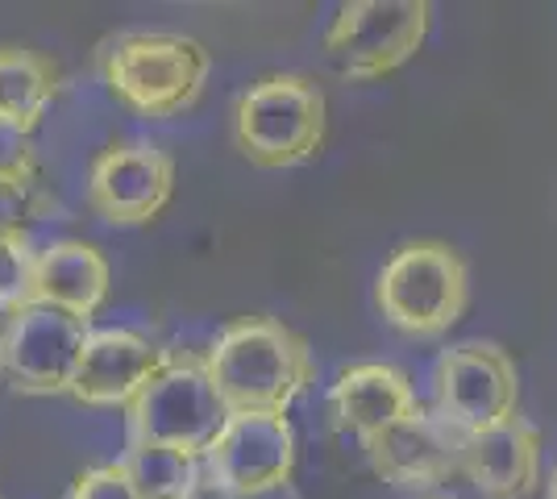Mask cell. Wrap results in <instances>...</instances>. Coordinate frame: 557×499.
Instances as JSON below:
<instances>
[{
  "mask_svg": "<svg viewBox=\"0 0 557 499\" xmlns=\"http://www.w3.org/2000/svg\"><path fill=\"white\" fill-rule=\"evenodd\" d=\"M92 321L54 304H29L0 329V366L25 396H71Z\"/></svg>",
  "mask_w": 557,
  "mask_h": 499,
  "instance_id": "cell-8",
  "label": "cell"
},
{
  "mask_svg": "<svg viewBox=\"0 0 557 499\" xmlns=\"http://www.w3.org/2000/svg\"><path fill=\"white\" fill-rule=\"evenodd\" d=\"M67 499H141L138 487L129 483L125 466L113 462V466H92L84 475L71 483V496Z\"/></svg>",
  "mask_w": 557,
  "mask_h": 499,
  "instance_id": "cell-20",
  "label": "cell"
},
{
  "mask_svg": "<svg viewBox=\"0 0 557 499\" xmlns=\"http://www.w3.org/2000/svg\"><path fill=\"white\" fill-rule=\"evenodd\" d=\"M109 300V262L92 241H50L38 250V287L34 304H54L92 321V312Z\"/></svg>",
  "mask_w": 557,
  "mask_h": 499,
  "instance_id": "cell-15",
  "label": "cell"
},
{
  "mask_svg": "<svg viewBox=\"0 0 557 499\" xmlns=\"http://www.w3.org/2000/svg\"><path fill=\"white\" fill-rule=\"evenodd\" d=\"M212 383L221 400L237 412H278L304 396L312 383V350L296 329L271 316H242L216 333V341L205 354Z\"/></svg>",
  "mask_w": 557,
  "mask_h": 499,
  "instance_id": "cell-1",
  "label": "cell"
},
{
  "mask_svg": "<svg viewBox=\"0 0 557 499\" xmlns=\"http://www.w3.org/2000/svg\"><path fill=\"white\" fill-rule=\"evenodd\" d=\"M225 425L230 408L221 400L205 358L191 354L166 358L163 371L125 408V441H159L191 458H205Z\"/></svg>",
  "mask_w": 557,
  "mask_h": 499,
  "instance_id": "cell-5",
  "label": "cell"
},
{
  "mask_svg": "<svg viewBox=\"0 0 557 499\" xmlns=\"http://www.w3.org/2000/svg\"><path fill=\"white\" fill-rule=\"evenodd\" d=\"M121 466L141 499H196L205 483L200 458L159 446V441H125Z\"/></svg>",
  "mask_w": 557,
  "mask_h": 499,
  "instance_id": "cell-17",
  "label": "cell"
},
{
  "mask_svg": "<svg viewBox=\"0 0 557 499\" xmlns=\"http://www.w3.org/2000/svg\"><path fill=\"white\" fill-rule=\"evenodd\" d=\"M417 499H458V496H449V491H429V496H417Z\"/></svg>",
  "mask_w": 557,
  "mask_h": 499,
  "instance_id": "cell-23",
  "label": "cell"
},
{
  "mask_svg": "<svg viewBox=\"0 0 557 499\" xmlns=\"http://www.w3.org/2000/svg\"><path fill=\"white\" fill-rule=\"evenodd\" d=\"M38 287V250L22 234H0V312L13 316L34 304Z\"/></svg>",
  "mask_w": 557,
  "mask_h": 499,
  "instance_id": "cell-18",
  "label": "cell"
},
{
  "mask_svg": "<svg viewBox=\"0 0 557 499\" xmlns=\"http://www.w3.org/2000/svg\"><path fill=\"white\" fill-rule=\"evenodd\" d=\"M175 191V163L159 146H109L88 171V204L109 225H146Z\"/></svg>",
  "mask_w": 557,
  "mask_h": 499,
  "instance_id": "cell-10",
  "label": "cell"
},
{
  "mask_svg": "<svg viewBox=\"0 0 557 499\" xmlns=\"http://www.w3.org/2000/svg\"><path fill=\"white\" fill-rule=\"evenodd\" d=\"M458 458L483 499H529L541 483V433L520 412L487 433L458 437Z\"/></svg>",
  "mask_w": 557,
  "mask_h": 499,
  "instance_id": "cell-13",
  "label": "cell"
},
{
  "mask_svg": "<svg viewBox=\"0 0 557 499\" xmlns=\"http://www.w3.org/2000/svg\"><path fill=\"white\" fill-rule=\"evenodd\" d=\"M329 104L308 75H267L250 84L233 113V142L262 171L312 163L325 146Z\"/></svg>",
  "mask_w": 557,
  "mask_h": 499,
  "instance_id": "cell-3",
  "label": "cell"
},
{
  "mask_svg": "<svg viewBox=\"0 0 557 499\" xmlns=\"http://www.w3.org/2000/svg\"><path fill=\"white\" fill-rule=\"evenodd\" d=\"M420 412V400L404 371H395L387 362H358L346 366L337 383L329 387V416L333 425L358 437L362 446H371L379 433L408 421Z\"/></svg>",
  "mask_w": 557,
  "mask_h": 499,
  "instance_id": "cell-14",
  "label": "cell"
},
{
  "mask_svg": "<svg viewBox=\"0 0 557 499\" xmlns=\"http://www.w3.org/2000/svg\"><path fill=\"white\" fill-rule=\"evenodd\" d=\"M205 487L225 499L278 491L296 471V428L278 412H237L200 458Z\"/></svg>",
  "mask_w": 557,
  "mask_h": 499,
  "instance_id": "cell-9",
  "label": "cell"
},
{
  "mask_svg": "<svg viewBox=\"0 0 557 499\" xmlns=\"http://www.w3.org/2000/svg\"><path fill=\"white\" fill-rule=\"evenodd\" d=\"M470 271L449 241H408L383 262L374 304L408 337H437L462 321Z\"/></svg>",
  "mask_w": 557,
  "mask_h": 499,
  "instance_id": "cell-4",
  "label": "cell"
},
{
  "mask_svg": "<svg viewBox=\"0 0 557 499\" xmlns=\"http://www.w3.org/2000/svg\"><path fill=\"white\" fill-rule=\"evenodd\" d=\"M0 371H4V366H0Z\"/></svg>",
  "mask_w": 557,
  "mask_h": 499,
  "instance_id": "cell-24",
  "label": "cell"
},
{
  "mask_svg": "<svg viewBox=\"0 0 557 499\" xmlns=\"http://www.w3.org/2000/svg\"><path fill=\"white\" fill-rule=\"evenodd\" d=\"M429 22L433 9L424 0H354L325 29V54L346 79H383L417 59Z\"/></svg>",
  "mask_w": 557,
  "mask_h": 499,
  "instance_id": "cell-7",
  "label": "cell"
},
{
  "mask_svg": "<svg viewBox=\"0 0 557 499\" xmlns=\"http://www.w3.org/2000/svg\"><path fill=\"white\" fill-rule=\"evenodd\" d=\"M545 499H557V466H554V475H549V487H545Z\"/></svg>",
  "mask_w": 557,
  "mask_h": 499,
  "instance_id": "cell-22",
  "label": "cell"
},
{
  "mask_svg": "<svg viewBox=\"0 0 557 499\" xmlns=\"http://www.w3.org/2000/svg\"><path fill=\"white\" fill-rule=\"evenodd\" d=\"M96 63L104 75V88L134 109L138 117L163 121L191 109L205 84H209L212 59L209 50L196 38L184 34H150V29H134V34H116L104 38L96 50Z\"/></svg>",
  "mask_w": 557,
  "mask_h": 499,
  "instance_id": "cell-2",
  "label": "cell"
},
{
  "mask_svg": "<svg viewBox=\"0 0 557 499\" xmlns=\"http://www.w3.org/2000/svg\"><path fill=\"white\" fill-rule=\"evenodd\" d=\"M371 458L374 475H383L395 487L408 491H437L442 483L462 475V458H458V433L420 408L417 416L399 421L387 433H379L371 446H362Z\"/></svg>",
  "mask_w": 557,
  "mask_h": 499,
  "instance_id": "cell-12",
  "label": "cell"
},
{
  "mask_svg": "<svg viewBox=\"0 0 557 499\" xmlns=\"http://www.w3.org/2000/svg\"><path fill=\"white\" fill-rule=\"evenodd\" d=\"M0 179H9V184H25V188H34V184H38L34 138L22 134V129H13V125H4V121H0Z\"/></svg>",
  "mask_w": 557,
  "mask_h": 499,
  "instance_id": "cell-19",
  "label": "cell"
},
{
  "mask_svg": "<svg viewBox=\"0 0 557 499\" xmlns=\"http://www.w3.org/2000/svg\"><path fill=\"white\" fill-rule=\"evenodd\" d=\"M59 96V75L42 54L25 47H0V121L34 138Z\"/></svg>",
  "mask_w": 557,
  "mask_h": 499,
  "instance_id": "cell-16",
  "label": "cell"
},
{
  "mask_svg": "<svg viewBox=\"0 0 557 499\" xmlns=\"http://www.w3.org/2000/svg\"><path fill=\"white\" fill-rule=\"evenodd\" d=\"M171 350L154 346L134 329H92L71 400L88 408H125L141 396V387L166 366Z\"/></svg>",
  "mask_w": 557,
  "mask_h": 499,
  "instance_id": "cell-11",
  "label": "cell"
},
{
  "mask_svg": "<svg viewBox=\"0 0 557 499\" xmlns=\"http://www.w3.org/2000/svg\"><path fill=\"white\" fill-rule=\"evenodd\" d=\"M38 209V196L25 184H9L0 179V234H22L25 221Z\"/></svg>",
  "mask_w": 557,
  "mask_h": 499,
  "instance_id": "cell-21",
  "label": "cell"
},
{
  "mask_svg": "<svg viewBox=\"0 0 557 499\" xmlns=\"http://www.w3.org/2000/svg\"><path fill=\"white\" fill-rule=\"evenodd\" d=\"M520 404L516 362L495 341H458L433 362V416L458 437L504 425Z\"/></svg>",
  "mask_w": 557,
  "mask_h": 499,
  "instance_id": "cell-6",
  "label": "cell"
}]
</instances>
